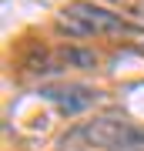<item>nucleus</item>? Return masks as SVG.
<instances>
[{
    "label": "nucleus",
    "instance_id": "obj_1",
    "mask_svg": "<svg viewBox=\"0 0 144 151\" xmlns=\"http://www.w3.org/2000/svg\"><path fill=\"white\" fill-rule=\"evenodd\" d=\"M80 138L91 148H107V151H128V148H144V128H134L117 118H94L80 128Z\"/></svg>",
    "mask_w": 144,
    "mask_h": 151
},
{
    "label": "nucleus",
    "instance_id": "obj_2",
    "mask_svg": "<svg viewBox=\"0 0 144 151\" xmlns=\"http://www.w3.org/2000/svg\"><path fill=\"white\" fill-rule=\"evenodd\" d=\"M64 14L87 30V37H91V34H128L131 30V24L124 20L121 14H111V10H104V7L91 4V0H74V4L64 7Z\"/></svg>",
    "mask_w": 144,
    "mask_h": 151
},
{
    "label": "nucleus",
    "instance_id": "obj_3",
    "mask_svg": "<svg viewBox=\"0 0 144 151\" xmlns=\"http://www.w3.org/2000/svg\"><path fill=\"white\" fill-rule=\"evenodd\" d=\"M47 101H54L60 111H67V114H80V111H87L91 104L97 101V91L94 87H87V84H60V87H44L40 91Z\"/></svg>",
    "mask_w": 144,
    "mask_h": 151
},
{
    "label": "nucleus",
    "instance_id": "obj_4",
    "mask_svg": "<svg viewBox=\"0 0 144 151\" xmlns=\"http://www.w3.org/2000/svg\"><path fill=\"white\" fill-rule=\"evenodd\" d=\"M60 67H77V70H94L97 67V54L87 47H57L50 54V70Z\"/></svg>",
    "mask_w": 144,
    "mask_h": 151
},
{
    "label": "nucleus",
    "instance_id": "obj_5",
    "mask_svg": "<svg viewBox=\"0 0 144 151\" xmlns=\"http://www.w3.org/2000/svg\"><path fill=\"white\" fill-rule=\"evenodd\" d=\"M114 7L121 10H131V14H144V0H111Z\"/></svg>",
    "mask_w": 144,
    "mask_h": 151
}]
</instances>
